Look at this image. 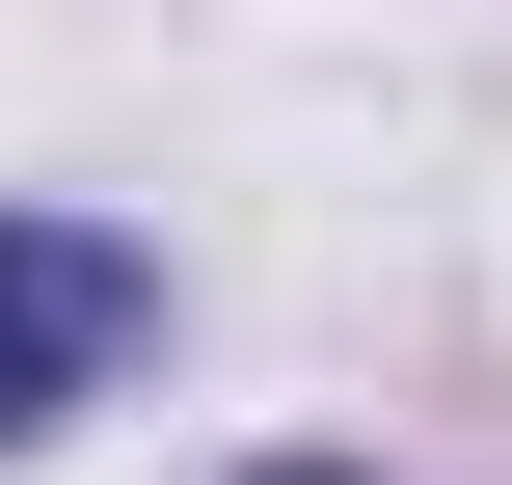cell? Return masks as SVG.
I'll return each instance as SVG.
<instances>
[{
	"mask_svg": "<svg viewBox=\"0 0 512 485\" xmlns=\"http://www.w3.org/2000/svg\"><path fill=\"white\" fill-rule=\"evenodd\" d=\"M135 324H162V270H135L108 216H0V459H27L54 405H108Z\"/></svg>",
	"mask_w": 512,
	"mask_h": 485,
	"instance_id": "6da1fadb",
	"label": "cell"
},
{
	"mask_svg": "<svg viewBox=\"0 0 512 485\" xmlns=\"http://www.w3.org/2000/svg\"><path fill=\"white\" fill-rule=\"evenodd\" d=\"M270 485H351V459H270Z\"/></svg>",
	"mask_w": 512,
	"mask_h": 485,
	"instance_id": "7a4b0ae2",
	"label": "cell"
}]
</instances>
